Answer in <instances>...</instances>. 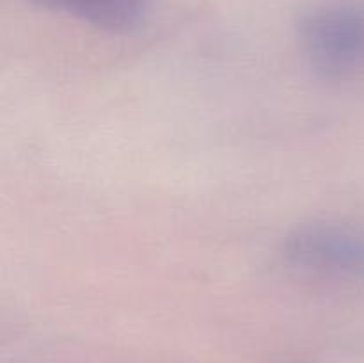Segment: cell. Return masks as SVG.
I'll return each mask as SVG.
<instances>
[{"instance_id": "cell-1", "label": "cell", "mask_w": 364, "mask_h": 363, "mask_svg": "<svg viewBox=\"0 0 364 363\" xmlns=\"http://www.w3.org/2000/svg\"><path fill=\"white\" fill-rule=\"evenodd\" d=\"M284 265L299 276L331 285H364V226L315 219L291 228L281 241Z\"/></svg>"}, {"instance_id": "cell-2", "label": "cell", "mask_w": 364, "mask_h": 363, "mask_svg": "<svg viewBox=\"0 0 364 363\" xmlns=\"http://www.w3.org/2000/svg\"><path fill=\"white\" fill-rule=\"evenodd\" d=\"M297 39L318 77H354L364 70V4L329 0L309 7L299 20Z\"/></svg>"}, {"instance_id": "cell-3", "label": "cell", "mask_w": 364, "mask_h": 363, "mask_svg": "<svg viewBox=\"0 0 364 363\" xmlns=\"http://www.w3.org/2000/svg\"><path fill=\"white\" fill-rule=\"evenodd\" d=\"M41 9L64 14L98 31L127 34L141 27L148 0H28Z\"/></svg>"}]
</instances>
